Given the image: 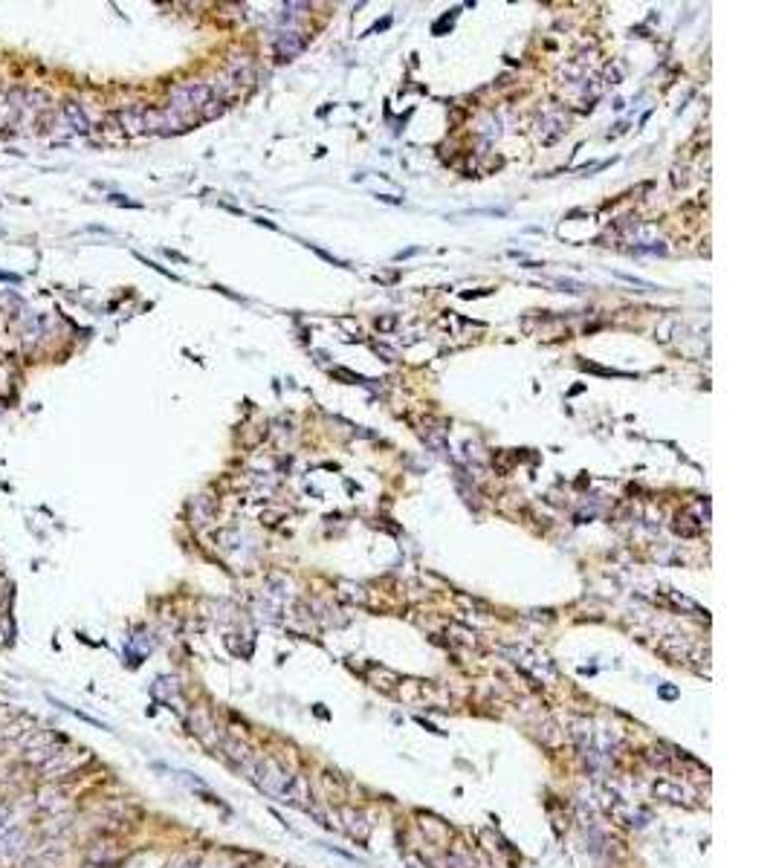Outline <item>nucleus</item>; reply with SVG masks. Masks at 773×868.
I'll use <instances>...</instances> for the list:
<instances>
[{"label": "nucleus", "instance_id": "nucleus-1", "mask_svg": "<svg viewBox=\"0 0 773 868\" xmlns=\"http://www.w3.org/2000/svg\"><path fill=\"white\" fill-rule=\"evenodd\" d=\"M302 47H305V38L298 35V32H281L278 41H275L278 58H293L295 53H302Z\"/></svg>", "mask_w": 773, "mask_h": 868}, {"label": "nucleus", "instance_id": "nucleus-2", "mask_svg": "<svg viewBox=\"0 0 773 868\" xmlns=\"http://www.w3.org/2000/svg\"><path fill=\"white\" fill-rule=\"evenodd\" d=\"M64 116H67V122H70V127L75 130V134H88V130H90L88 116H84V110H81L75 102H67V105H64Z\"/></svg>", "mask_w": 773, "mask_h": 868}, {"label": "nucleus", "instance_id": "nucleus-3", "mask_svg": "<svg viewBox=\"0 0 773 868\" xmlns=\"http://www.w3.org/2000/svg\"><path fill=\"white\" fill-rule=\"evenodd\" d=\"M553 284H556V287H562V290H568V292H582V290H588L585 284H579V281H571V278H556Z\"/></svg>", "mask_w": 773, "mask_h": 868}, {"label": "nucleus", "instance_id": "nucleus-4", "mask_svg": "<svg viewBox=\"0 0 773 868\" xmlns=\"http://www.w3.org/2000/svg\"><path fill=\"white\" fill-rule=\"evenodd\" d=\"M617 278H623V281H629V284H634V287H646V290H658L655 284H649V281H643V278H634V275H629V272H617Z\"/></svg>", "mask_w": 773, "mask_h": 868}, {"label": "nucleus", "instance_id": "nucleus-5", "mask_svg": "<svg viewBox=\"0 0 773 868\" xmlns=\"http://www.w3.org/2000/svg\"><path fill=\"white\" fill-rule=\"evenodd\" d=\"M0 281H18V275H9V272H0Z\"/></svg>", "mask_w": 773, "mask_h": 868}, {"label": "nucleus", "instance_id": "nucleus-6", "mask_svg": "<svg viewBox=\"0 0 773 868\" xmlns=\"http://www.w3.org/2000/svg\"><path fill=\"white\" fill-rule=\"evenodd\" d=\"M4 819H6V810H4V808H0V828H4Z\"/></svg>", "mask_w": 773, "mask_h": 868}]
</instances>
